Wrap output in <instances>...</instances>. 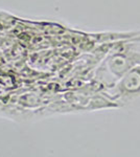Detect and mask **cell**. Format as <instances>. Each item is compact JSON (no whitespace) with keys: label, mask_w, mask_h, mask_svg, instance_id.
I'll use <instances>...</instances> for the list:
<instances>
[{"label":"cell","mask_w":140,"mask_h":157,"mask_svg":"<svg viewBox=\"0 0 140 157\" xmlns=\"http://www.w3.org/2000/svg\"><path fill=\"white\" fill-rule=\"evenodd\" d=\"M117 97L123 104L138 103L140 98V67L134 68L120 81L117 86Z\"/></svg>","instance_id":"cell-1"}]
</instances>
